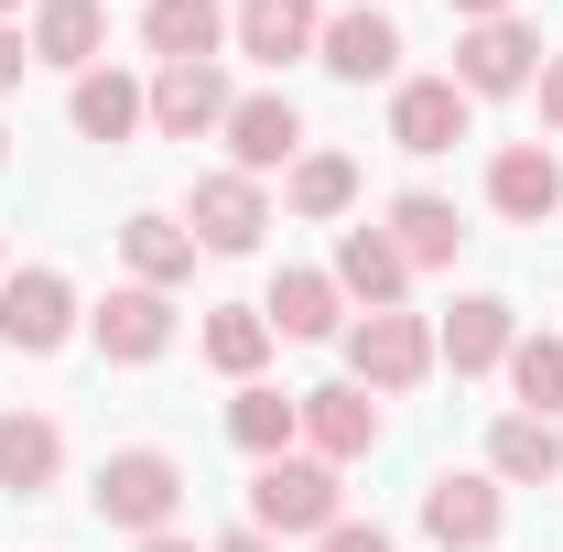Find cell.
<instances>
[{
    "mask_svg": "<svg viewBox=\"0 0 563 552\" xmlns=\"http://www.w3.org/2000/svg\"><path fill=\"white\" fill-rule=\"evenodd\" d=\"M174 509H185V466H174L163 444H131V455L98 466V520H109V531L152 542V531H174Z\"/></svg>",
    "mask_w": 563,
    "mask_h": 552,
    "instance_id": "cell-1",
    "label": "cell"
},
{
    "mask_svg": "<svg viewBox=\"0 0 563 552\" xmlns=\"http://www.w3.org/2000/svg\"><path fill=\"white\" fill-rule=\"evenodd\" d=\"M347 509H336V466L325 455H272L261 477H250V531H336Z\"/></svg>",
    "mask_w": 563,
    "mask_h": 552,
    "instance_id": "cell-2",
    "label": "cell"
},
{
    "mask_svg": "<svg viewBox=\"0 0 563 552\" xmlns=\"http://www.w3.org/2000/svg\"><path fill=\"white\" fill-rule=\"evenodd\" d=\"M347 368H357V390H412L422 368H433V325L422 314H357L347 325Z\"/></svg>",
    "mask_w": 563,
    "mask_h": 552,
    "instance_id": "cell-3",
    "label": "cell"
},
{
    "mask_svg": "<svg viewBox=\"0 0 563 552\" xmlns=\"http://www.w3.org/2000/svg\"><path fill=\"white\" fill-rule=\"evenodd\" d=\"M66 336H76V292H66V272H0V346L55 357Z\"/></svg>",
    "mask_w": 563,
    "mask_h": 552,
    "instance_id": "cell-4",
    "label": "cell"
},
{
    "mask_svg": "<svg viewBox=\"0 0 563 552\" xmlns=\"http://www.w3.org/2000/svg\"><path fill=\"white\" fill-rule=\"evenodd\" d=\"M531 55H542V33H531L520 11L466 22V44H455V87H466V98H509V87H531Z\"/></svg>",
    "mask_w": 563,
    "mask_h": 552,
    "instance_id": "cell-5",
    "label": "cell"
},
{
    "mask_svg": "<svg viewBox=\"0 0 563 552\" xmlns=\"http://www.w3.org/2000/svg\"><path fill=\"white\" fill-rule=\"evenodd\" d=\"M185 228H196V250H261V228H272V196H261V174H196V207H185Z\"/></svg>",
    "mask_w": 563,
    "mask_h": 552,
    "instance_id": "cell-6",
    "label": "cell"
},
{
    "mask_svg": "<svg viewBox=\"0 0 563 552\" xmlns=\"http://www.w3.org/2000/svg\"><path fill=\"white\" fill-rule=\"evenodd\" d=\"M314 55L336 87H379V76H401V22L390 11H336L325 33H314Z\"/></svg>",
    "mask_w": 563,
    "mask_h": 552,
    "instance_id": "cell-7",
    "label": "cell"
},
{
    "mask_svg": "<svg viewBox=\"0 0 563 552\" xmlns=\"http://www.w3.org/2000/svg\"><path fill=\"white\" fill-rule=\"evenodd\" d=\"M466 109H477V98H466L455 76H401V87H390V141H401V152H455V141H466Z\"/></svg>",
    "mask_w": 563,
    "mask_h": 552,
    "instance_id": "cell-8",
    "label": "cell"
},
{
    "mask_svg": "<svg viewBox=\"0 0 563 552\" xmlns=\"http://www.w3.org/2000/svg\"><path fill=\"white\" fill-rule=\"evenodd\" d=\"M87 336H98V357L141 368V357H163V346H174V303H163L152 281H120V292L87 314Z\"/></svg>",
    "mask_w": 563,
    "mask_h": 552,
    "instance_id": "cell-9",
    "label": "cell"
},
{
    "mask_svg": "<svg viewBox=\"0 0 563 552\" xmlns=\"http://www.w3.org/2000/svg\"><path fill=\"white\" fill-rule=\"evenodd\" d=\"M509 346H520V314H509L498 292H466V303L444 314V336H433V357H444L455 379H477V368H509Z\"/></svg>",
    "mask_w": 563,
    "mask_h": 552,
    "instance_id": "cell-10",
    "label": "cell"
},
{
    "mask_svg": "<svg viewBox=\"0 0 563 552\" xmlns=\"http://www.w3.org/2000/svg\"><path fill=\"white\" fill-rule=\"evenodd\" d=\"M422 531L444 552H488L498 542V477H455V466H444V477L422 487Z\"/></svg>",
    "mask_w": 563,
    "mask_h": 552,
    "instance_id": "cell-11",
    "label": "cell"
},
{
    "mask_svg": "<svg viewBox=\"0 0 563 552\" xmlns=\"http://www.w3.org/2000/svg\"><path fill=\"white\" fill-rule=\"evenodd\" d=\"M228 152H239V174L303 163V109L292 98H228Z\"/></svg>",
    "mask_w": 563,
    "mask_h": 552,
    "instance_id": "cell-12",
    "label": "cell"
},
{
    "mask_svg": "<svg viewBox=\"0 0 563 552\" xmlns=\"http://www.w3.org/2000/svg\"><path fill=\"white\" fill-rule=\"evenodd\" d=\"M152 131H163V141L228 131V76H217V66H163V76H152Z\"/></svg>",
    "mask_w": 563,
    "mask_h": 552,
    "instance_id": "cell-13",
    "label": "cell"
},
{
    "mask_svg": "<svg viewBox=\"0 0 563 552\" xmlns=\"http://www.w3.org/2000/svg\"><path fill=\"white\" fill-rule=\"evenodd\" d=\"M488 207L520 217V228H542V217L563 207V163L542 152V141H509V152L488 163Z\"/></svg>",
    "mask_w": 563,
    "mask_h": 552,
    "instance_id": "cell-14",
    "label": "cell"
},
{
    "mask_svg": "<svg viewBox=\"0 0 563 552\" xmlns=\"http://www.w3.org/2000/svg\"><path fill=\"white\" fill-rule=\"evenodd\" d=\"M303 433H314V455H325V466H347V455L379 444V401H368L357 379H325V390H303Z\"/></svg>",
    "mask_w": 563,
    "mask_h": 552,
    "instance_id": "cell-15",
    "label": "cell"
},
{
    "mask_svg": "<svg viewBox=\"0 0 563 552\" xmlns=\"http://www.w3.org/2000/svg\"><path fill=\"white\" fill-rule=\"evenodd\" d=\"M141 44H152L163 66H217L228 11H217V0H141Z\"/></svg>",
    "mask_w": 563,
    "mask_h": 552,
    "instance_id": "cell-16",
    "label": "cell"
},
{
    "mask_svg": "<svg viewBox=\"0 0 563 552\" xmlns=\"http://www.w3.org/2000/svg\"><path fill=\"white\" fill-rule=\"evenodd\" d=\"M314 0H239L228 11V44L239 55H261V66H292V55H314Z\"/></svg>",
    "mask_w": 563,
    "mask_h": 552,
    "instance_id": "cell-17",
    "label": "cell"
},
{
    "mask_svg": "<svg viewBox=\"0 0 563 552\" xmlns=\"http://www.w3.org/2000/svg\"><path fill=\"white\" fill-rule=\"evenodd\" d=\"M98 44H109V0H44V11H33V66L87 76Z\"/></svg>",
    "mask_w": 563,
    "mask_h": 552,
    "instance_id": "cell-18",
    "label": "cell"
},
{
    "mask_svg": "<svg viewBox=\"0 0 563 552\" xmlns=\"http://www.w3.org/2000/svg\"><path fill=\"white\" fill-rule=\"evenodd\" d=\"M401 281H412V261L390 250V228H347V239H336V292H357L368 314H390Z\"/></svg>",
    "mask_w": 563,
    "mask_h": 552,
    "instance_id": "cell-19",
    "label": "cell"
},
{
    "mask_svg": "<svg viewBox=\"0 0 563 552\" xmlns=\"http://www.w3.org/2000/svg\"><path fill=\"white\" fill-rule=\"evenodd\" d=\"M292 433H303V390H261V379H239V401H228V444L239 455H292Z\"/></svg>",
    "mask_w": 563,
    "mask_h": 552,
    "instance_id": "cell-20",
    "label": "cell"
},
{
    "mask_svg": "<svg viewBox=\"0 0 563 552\" xmlns=\"http://www.w3.org/2000/svg\"><path fill=\"white\" fill-rule=\"evenodd\" d=\"M488 477H498V487H542V477H563V422L509 412V422L488 433Z\"/></svg>",
    "mask_w": 563,
    "mask_h": 552,
    "instance_id": "cell-21",
    "label": "cell"
},
{
    "mask_svg": "<svg viewBox=\"0 0 563 552\" xmlns=\"http://www.w3.org/2000/svg\"><path fill=\"white\" fill-rule=\"evenodd\" d=\"M55 466H66V433L44 412H0V487L11 498H33V487H55Z\"/></svg>",
    "mask_w": 563,
    "mask_h": 552,
    "instance_id": "cell-22",
    "label": "cell"
},
{
    "mask_svg": "<svg viewBox=\"0 0 563 552\" xmlns=\"http://www.w3.org/2000/svg\"><path fill=\"white\" fill-rule=\"evenodd\" d=\"M120 250H131V272L152 281V292H174V281L196 272V228H185V217H120Z\"/></svg>",
    "mask_w": 563,
    "mask_h": 552,
    "instance_id": "cell-23",
    "label": "cell"
},
{
    "mask_svg": "<svg viewBox=\"0 0 563 552\" xmlns=\"http://www.w3.org/2000/svg\"><path fill=\"white\" fill-rule=\"evenodd\" d=\"M141 120H152V87H131L120 66H87V76H76V131H87V141H131Z\"/></svg>",
    "mask_w": 563,
    "mask_h": 552,
    "instance_id": "cell-24",
    "label": "cell"
},
{
    "mask_svg": "<svg viewBox=\"0 0 563 552\" xmlns=\"http://www.w3.org/2000/svg\"><path fill=\"white\" fill-rule=\"evenodd\" d=\"M336 303H347V292H336V272H282L261 314H272V336L314 346V336H336Z\"/></svg>",
    "mask_w": 563,
    "mask_h": 552,
    "instance_id": "cell-25",
    "label": "cell"
},
{
    "mask_svg": "<svg viewBox=\"0 0 563 552\" xmlns=\"http://www.w3.org/2000/svg\"><path fill=\"white\" fill-rule=\"evenodd\" d=\"M390 250H401L412 272H433V261H455V250H466V228H455L444 196H401V207H390Z\"/></svg>",
    "mask_w": 563,
    "mask_h": 552,
    "instance_id": "cell-26",
    "label": "cell"
},
{
    "mask_svg": "<svg viewBox=\"0 0 563 552\" xmlns=\"http://www.w3.org/2000/svg\"><path fill=\"white\" fill-rule=\"evenodd\" d=\"M207 357L228 368V379H261V357H272V314H261V303H217V314H207Z\"/></svg>",
    "mask_w": 563,
    "mask_h": 552,
    "instance_id": "cell-27",
    "label": "cell"
},
{
    "mask_svg": "<svg viewBox=\"0 0 563 552\" xmlns=\"http://www.w3.org/2000/svg\"><path fill=\"white\" fill-rule=\"evenodd\" d=\"M357 207V163L347 152H303L292 163V217H347Z\"/></svg>",
    "mask_w": 563,
    "mask_h": 552,
    "instance_id": "cell-28",
    "label": "cell"
},
{
    "mask_svg": "<svg viewBox=\"0 0 563 552\" xmlns=\"http://www.w3.org/2000/svg\"><path fill=\"white\" fill-rule=\"evenodd\" d=\"M509 390H520L542 422H563V336H520L509 346Z\"/></svg>",
    "mask_w": 563,
    "mask_h": 552,
    "instance_id": "cell-29",
    "label": "cell"
},
{
    "mask_svg": "<svg viewBox=\"0 0 563 552\" xmlns=\"http://www.w3.org/2000/svg\"><path fill=\"white\" fill-rule=\"evenodd\" d=\"M314 552H390V531H379V520H336Z\"/></svg>",
    "mask_w": 563,
    "mask_h": 552,
    "instance_id": "cell-30",
    "label": "cell"
},
{
    "mask_svg": "<svg viewBox=\"0 0 563 552\" xmlns=\"http://www.w3.org/2000/svg\"><path fill=\"white\" fill-rule=\"evenodd\" d=\"M22 66H33V44H22V33H11V22H0V98H11V87H22Z\"/></svg>",
    "mask_w": 563,
    "mask_h": 552,
    "instance_id": "cell-31",
    "label": "cell"
},
{
    "mask_svg": "<svg viewBox=\"0 0 563 552\" xmlns=\"http://www.w3.org/2000/svg\"><path fill=\"white\" fill-rule=\"evenodd\" d=\"M542 120H553V131H563V55H553V66H542Z\"/></svg>",
    "mask_w": 563,
    "mask_h": 552,
    "instance_id": "cell-32",
    "label": "cell"
},
{
    "mask_svg": "<svg viewBox=\"0 0 563 552\" xmlns=\"http://www.w3.org/2000/svg\"><path fill=\"white\" fill-rule=\"evenodd\" d=\"M444 11H466V22H498V11H509V0H444Z\"/></svg>",
    "mask_w": 563,
    "mask_h": 552,
    "instance_id": "cell-33",
    "label": "cell"
},
{
    "mask_svg": "<svg viewBox=\"0 0 563 552\" xmlns=\"http://www.w3.org/2000/svg\"><path fill=\"white\" fill-rule=\"evenodd\" d=\"M217 552H272V531H228V542H217Z\"/></svg>",
    "mask_w": 563,
    "mask_h": 552,
    "instance_id": "cell-34",
    "label": "cell"
},
{
    "mask_svg": "<svg viewBox=\"0 0 563 552\" xmlns=\"http://www.w3.org/2000/svg\"><path fill=\"white\" fill-rule=\"evenodd\" d=\"M141 552H196V542H185V531H152V542H141Z\"/></svg>",
    "mask_w": 563,
    "mask_h": 552,
    "instance_id": "cell-35",
    "label": "cell"
},
{
    "mask_svg": "<svg viewBox=\"0 0 563 552\" xmlns=\"http://www.w3.org/2000/svg\"><path fill=\"white\" fill-rule=\"evenodd\" d=\"M11 11H22V0H0V22H11Z\"/></svg>",
    "mask_w": 563,
    "mask_h": 552,
    "instance_id": "cell-36",
    "label": "cell"
}]
</instances>
